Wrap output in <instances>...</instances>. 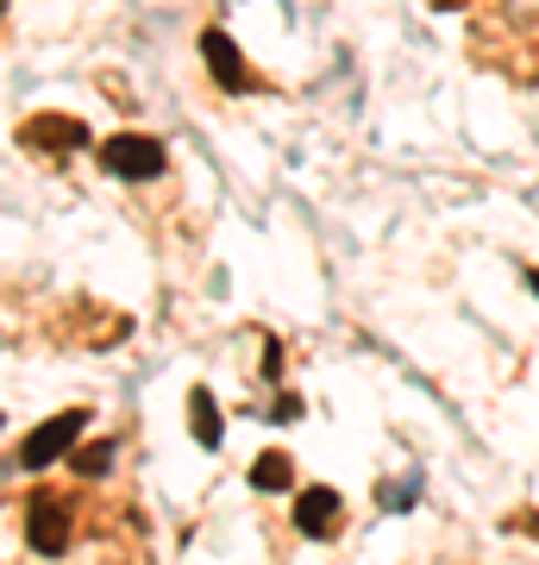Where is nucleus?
Returning a JSON list of instances; mask_svg holds the SVG:
<instances>
[{
	"label": "nucleus",
	"mask_w": 539,
	"mask_h": 565,
	"mask_svg": "<svg viewBox=\"0 0 539 565\" xmlns=\"http://www.w3.org/2000/svg\"><path fill=\"white\" fill-rule=\"evenodd\" d=\"M76 541V497L69 490H32L25 497V546L39 559H57Z\"/></svg>",
	"instance_id": "nucleus-1"
},
{
	"label": "nucleus",
	"mask_w": 539,
	"mask_h": 565,
	"mask_svg": "<svg viewBox=\"0 0 539 565\" xmlns=\"http://www.w3.org/2000/svg\"><path fill=\"white\" fill-rule=\"evenodd\" d=\"M100 170L120 182H158L170 170V151L151 132H114V139H100Z\"/></svg>",
	"instance_id": "nucleus-2"
},
{
	"label": "nucleus",
	"mask_w": 539,
	"mask_h": 565,
	"mask_svg": "<svg viewBox=\"0 0 539 565\" xmlns=\"http://www.w3.org/2000/svg\"><path fill=\"white\" fill-rule=\"evenodd\" d=\"M88 422H95L88 408H63V415H51V422H39V427H32V434H25V440H20V452H13V459H20L25 471H44V465L69 459V452H76V440H82V434H88Z\"/></svg>",
	"instance_id": "nucleus-3"
},
{
	"label": "nucleus",
	"mask_w": 539,
	"mask_h": 565,
	"mask_svg": "<svg viewBox=\"0 0 539 565\" xmlns=\"http://www.w3.org/2000/svg\"><path fill=\"white\" fill-rule=\"evenodd\" d=\"M201 57H207V76L220 82L226 95H251V88H263V82L245 70V51L226 39L220 25H207V32H201Z\"/></svg>",
	"instance_id": "nucleus-4"
},
{
	"label": "nucleus",
	"mask_w": 539,
	"mask_h": 565,
	"mask_svg": "<svg viewBox=\"0 0 539 565\" xmlns=\"http://www.w3.org/2000/svg\"><path fill=\"white\" fill-rule=\"evenodd\" d=\"M345 527V497L333 484H314L295 497V534L301 541H333Z\"/></svg>",
	"instance_id": "nucleus-5"
},
{
	"label": "nucleus",
	"mask_w": 539,
	"mask_h": 565,
	"mask_svg": "<svg viewBox=\"0 0 539 565\" xmlns=\"http://www.w3.org/2000/svg\"><path fill=\"white\" fill-rule=\"evenodd\" d=\"M20 145H32V151H82V145H88V126H82V120H57V114H44V120L20 126Z\"/></svg>",
	"instance_id": "nucleus-6"
},
{
	"label": "nucleus",
	"mask_w": 539,
	"mask_h": 565,
	"mask_svg": "<svg viewBox=\"0 0 539 565\" xmlns=\"http://www.w3.org/2000/svg\"><path fill=\"white\" fill-rule=\"evenodd\" d=\"M188 434H195V446H207V452H214V446L226 440V427H220V403H214V390H207V384L188 390Z\"/></svg>",
	"instance_id": "nucleus-7"
},
{
	"label": "nucleus",
	"mask_w": 539,
	"mask_h": 565,
	"mask_svg": "<svg viewBox=\"0 0 539 565\" xmlns=\"http://www.w3.org/2000/svg\"><path fill=\"white\" fill-rule=\"evenodd\" d=\"M295 484V459H289V452H258V459H251V490H263V497H270V490H289Z\"/></svg>",
	"instance_id": "nucleus-8"
},
{
	"label": "nucleus",
	"mask_w": 539,
	"mask_h": 565,
	"mask_svg": "<svg viewBox=\"0 0 539 565\" xmlns=\"http://www.w3.org/2000/svg\"><path fill=\"white\" fill-rule=\"evenodd\" d=\"M114 459H120V440H95V446H76V452H69V471H76V478H107Z\"/></svg>",
	"instance_id": "nucleus-9"
},
{
	"label": "nucleus",
	"mask_w": 539,
	"mask_h": 565,
	"mask_svg": "<svg viewBox=\"0 0 539 565\" xmlns=\"http://www.w3.org/2000/svg\"><path fill=\"white\" fill-rule=\"evenodd\" d=\"M263 415H270V422H301L308 408H301V396H289V390H282V396H277L270 408H263Z\"/></svg>",
	"instance_id": "nucleus-10"
}]
</instances>
